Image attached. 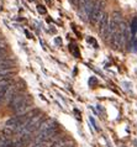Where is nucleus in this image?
I'll return each mask as SVG.
<instances>
[{"mask_svg":"<svg viewBox=\"0 0 137 147\" xmlns=\"http://www.w3.org/2000/svg\"><path fill=\"white\" fill-rule=\"evenodd\" d=\"M131 32H132V40L136 37L137 35V19H135L132 21V27H131Z\"/></svg>","mask_w":137,"mask_h":147,"instance_id":"nucleus-9","label":"nucleus"},{"mask_svg":"<svg viewBox=\"0 0 137 147\" xmlns=\"http://www.w3.org/2000/svg\"><path fill=\"white\" fill-rule=\"evenodd\" d=\"M107 24H109V15L104 14L101 20L99 21V31H100V34H101V36L104 35V32H105V30H106Z\"/></svg>","mask_w":137,"mask_h":147,"instance_id":"nucleus-7","label":"nucleus"},{"mask_svg":"<svg viewBox=\"0 0 137 147\" xmlns=\"http://www.w3.org/2000/svg\"><path fill=\"white\" fill-rule=\"evenodd\" d=\"M0 48H5V45H4V42H1V41H0Z\"/></svg>","mask_w":137,"mask_h":147,"instance_id":"nucleus-12","label":"nucleus"},{"mask_svg":"<svg viewBox=\"0 0 137 147\" xmlns=\"http://www.w3.org/2000/svg\"><path fill=\"white\" fill-rule=\"evenodd\" d=\"M72 1H73L74 4H78V1H79V0H72Z\"/></svg>","mask_w":137,"mask_h":147,"instance_id":"nucleus-15","label":"nucleus"},{"mask_svg":"<svg viewBox=\"0 0 137 147\" xmlns=\"http://www.w3.org/2000/svg\"><path fill=\"white\" fill-rule=\"evenodd\" d=\"M38 11H40V13H42V14H43V13H46V10L43 9V6H41V5L38 6Z\"/></svg>","mask_w":137,"mask_h":147,"instance_id":"nucleus-11","label":"nucleus"},{"mask_svg":"<svg viewBox=\"0 0 137 147\" xmlns=\"http://www.w3.org/2000/svg\"><path fill=\"white\" fill-rule=\"evenodd\" d=\"M56 42H57L58 45H61V43H62V41H61V38H56Z\"/></svg>","mask_w":137,"mask_h":147,"instance_id":"nucleus-14","label":"nucleus"},{"mask_svg":"<svg viewBox=\"0 0 137 147\" xmlns=\"http://www.w3.org/2000/svg\"><path fill=\"white\" fill-rule=\"evenodd\" d=\"M120 22H121V14L116 11V13L112 14L111 18H109V24H107L105 32H104V35H103V38L109 40L110 37H112V35L115 34V31H116V28H118Z\"/></svg>","mask_w":137,"mask_h":147,"instance_id":"nucleus-1","label":"nucleus"},{"mask_svg":"<svg viewBox=\"0 0 137 147\" xmlns=\"http://www.w3.org/2000/svg\"><path fill=\"white\" fill-rule=\"evenodd\" d=\"M4 56H6L5 48H0V57H4Z\"/></svg>","mask_w":137,"mask_h":147,"instance_id":"nucleus-10","label":"nucleus"},{"mask_svg":"<svg viewBox=\"0 0 137 147\" xmlns=\"http://www.w3.org/2000/svg\"><path fill=\"white\" fill-rule=\"evenodd\" d=\"M13 84V80H11V77H6V78H4L0 80V90H3V89L7 88L9 85Z\"/></svg>","mask_w":137,"mask_h":147,"instance_id":"nucleus-8","label":"nucleus"},{"mask_svg":"<svg viewBox=\"0 0 137 147\" xmlns=\"http://www.w3.org/2000/svg\"><path fill=\"white\" fill-rule=\"evenodd\" d=\"M89 83H90V84H93V83H96V79L91 78V79H90V82H89Z\"/></svg>","mask_w":137,"mask_h":147,"instance_id":"nucleus-13","label":"nucleus"},{"mask_svg":"<svg viewBox=\"0 0 137 147\" xmlns=\"http://www.w3.org/2000/svg\"><path fill=\"white\" fill-rule=\"evenodd\" d=\"M31 104H32L31 99H26V100H24L21 104H19L17 107H16V108L14 109V111H15L16 114H20V115H21V114L26 113V110L31 107Z\"/></svg>","mask_w":137,"mask_h":147,"instance_id":"nucleus-6","label":"nucleus"},{"mask_svg":"<svg viewBox=\"0 0 137 147\" xmlns=\"http://www.w3.org/2000/svg\"><path fill=\"white\" fill-rule=\"evenodd\" d=\"M94 0H89L88 3H85L84 5L80 6V11L83 13V15L85 16V19H89V16L93 11V7H94Z\"/></svg>","mask_w":137,"mask_h":147,"instance_id":"nucleus-5","label":"nucleus"},{"mask_svg":"<svg viewBox=\"0 0 137 147\" xmlns=\"http://www.w3.org/2000/svg\"><path fill=\"white\" fill-rule=\"evenodd\" d=\"M105 0H96L93 7V11L89 16V20L91 24H99V21L101 20L103 15L105 14Z\"/></svg>","mask_w":137,"mask_h":147,"instance_id":"nucleus-2","label":"nucleus"},{"mask_svg":"<svg viewBox=\"0 0 137 147\" xmlns=\"http://www.w3.org/2000/svg\"><path fill=\"white\" fill-rule=\"evenodd\" d=\"M27 99V95L25 93H15V95L11 98V100L9 101V107L10 109H15L16 107H17L19 104H21L24 100H26Z\"/></svg>","mask_w":137,"mask_h":147,"instance_id":"nucleus-4","label":"nucleus"},{"mask_svg":"<svg viewBox=\"0 0 137 147\" xmlns=\"http://www.w3.org/2000/svg\"><path fill=\"white\" fill-rule=\"evenodd\" d=\"M126 24L125 22H120L118 28H116L115 34L112 35V46H114V48H119L121 45L125 42V32H126Z\"/></svg>","mask_w":137,"mask_h":147,"instance_id":"nucleus-3","label":"nucleus"}]
</instances>
